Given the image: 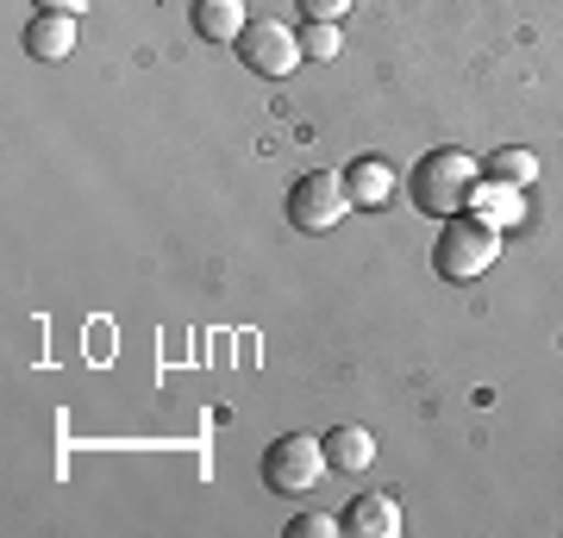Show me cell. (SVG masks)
Masks as SVG:
<instances>
[{"label": "cell", "instance_id": "obj_1", "mask_svg": "<svg viewBox=\"0 0 563 538\" xmlns=\"http://www.w3.org/2000/svg\"><path fill=\"white\" fill-rule=\"evenodd\" d=\"M476 182H483L476 157L457 151V144H439V151H426V157L413 163L407 195H413V207L432 213V220H457L463 207H470V195H476Z\"/></svg>", "mask_w": 563, "mask_h": 538}, {"label": "cell", "instance_id": "obj_2", "mask_svg": "<svg viewBox=\"0 0 563 538\" xmlns=\"http://www.w3.org/2000/svg\"><path fill=\"white\" fill-rule=\"evenodd\" d=\"M501 257V226L476 220V213H457V220H444L439 232V251H432V270L444 282H476L483 270H495Z\"/></svg>", "mask_w": 563, "mask_h": 538}, {"label": "cell", "instance_id": "obj_3", "mask_svg": "<svg viewBox=\"0 0 563 538\" xmlns=\"http://www.w3.org/2000/svg\"><path fill=\"white\" fill-rule=\"evenodd\" d=\"M332 470L325 458V439L313 432H282L269 451H263V482L276 488V495H313V482Z\"/></svg>", "mask_w": 563, "mask_h": 538}, {"label": "cell", "instance_id": "obj_4", "mask_svg": "<svg viewBox=\"0 0 563 538\" xmlns=\"http://www.w3.org/2000/svg\"><path fill=\"white\" fill-rule=\"evenodd\" d=\"M351 207H357V200H351L344 169H307V176L288 188V220H295V232H332Z\"/></svg>", "mask_w": 563, "mask_h": 538}, {"label": "cell", "instance_id": "obj_5", "mask_svg": "<svg viewBox=\"0 0 563 538\" xmlns=\"http://www.w3.org/2000/svg\"><path fill=\"white\" fill-rule=\"evenodd\" d=\"M301 39L288 32L282 20H257V25H244V39H239V63L251 69V76H269V81H282V76H295L301 69Z\"/></svg>", "mask_w": 563, "mask_h": 538}, {"label": "cell", "instance_id": "obj_6", "mask_svg": "<svg viewBox=\"0 0 563 538\" xmlns=\"http://www.w3.org/2000/svg\"><path fill=\"white\" fill-rule=\"evenodd\" d=\"M344 182H351V200L369 207V213L395 207V195H401V169H395L388 157H357L351 169H344Z\"/></svg>", "mask_w": 563, "mask_h": 538}, {"label": "cell", "instance_id": "obj_7", "mask_svg": "<svg viewBox=\"0 0 563 538\" xmlns=\"http://www.w3.org/2000/svg\"><path fill=\"white\" fill-rule=\"evenodd\" d=\"M344 532L351 538H401V501L395 495H363L344 507Z\"/></svg>", "mask_w": 563, "mask_h": 538}, {"label": "cell", "instance_id": "obj_8", "mask_svg": "<svg viewBox=\"0 0 563 538\" xmlns=\"http://www.w3.org/2000/svg\"><path fill=\"white\" fill-rule=\"evenodd\" d=\"M463 213H476V220H488V226H520L526 220V195L514 188V182H476V195H470V207Z\"/></svg>", "mask_w": 563, "mask_h": 538}, {"label": "cell", "instance_id": "obj_9", "mask_svg": "<svg viewBox=\"0 0 563 538\" xmlns=\"http://www.w3.org/2000/svg\"><path fill=\"white\" fill-rule=\"evenodd\" d=\"M25 51L38 63H63L76 51V13H38V20L25 25Z\"/></svg>", "mask_w": 563, "mask_h": 538}, {"label": "cell", "instance_id": "obj_10", "mask_svg": "<svg viewBox=\"0 0 563 538\" xmlns=\"http://www.w3.org/2000/svg\"><path fill=\"white\" fill-rule=\"evenodd\" d=\"M244 0H195V32L207 44H239L244 39Z\"/></svg>", "mask_w": 563, "mask_h": 538}, {"label": "cell", "instance_id": "obj_11", "mask_svg": "<svg viewBox=\"0 0 563 538\" xmlns=\"http://www.w3.org/2000/svg\"><path fill=\"white\" fill-rule=\"evenodd\" d=\"M325 458H332V470H363V463L376 458V439L363 426H332L325 432Z\"/></svg>", "mask_w": 563, "mask_h": 538}, {"label": "cell", "instance_id": "obj_12", "mask_svg": "<svg viewBox=\"0 0 563 538\" xmlns=\"http://www.w3.org/2000/svg\"><path fill=\"white\" fill-rule=\"evenodd\" d=\"M488 176L526 188V182H539V157H532V151H520V144H507V151H495V157H488Z\"/></svg>", "mask_w": 563, "mask_h": 538}, {"label": "cell", "instance_id": "obj_13", "mask_svg": "<svg viewBox=\"0 0 563 538\" xmlns=\"http://www.w3.org/2000/svg\"><path fill=\"white\" fill-rule=\"evenodd\" d=\"M301 51L313 63H332L344 51V32H339V20H307V32H301Z\"/></svg>", "mask_w": 563, "mask_h": 538}, {"label": "cell", "instance_id": "obj_14", "mask_svg": "<svg viewBox=\"0 0 563 538\" xmlns=\"http://www.w3.org/2000/svg\"><path fill=\"white\" fill-rule=\"evenodd\" d=\"M344 532V519L332 514H295L288 519V538H339Z\"/></svg>", "mask_w": 563, "mask_h": 538}, {"label": "cell", "instance_id": "obj_15", "mask_svg": "<svg viewBox=\"0 0 563 538\" xmlns=\"http://www.w3.org/2000/svg\"><path fill=\"white\" fill-rule=\"evenodd\" d=\"M295 7H301L307 20H344V13H351L357 0H295Z\"/></svg>", "mask_w": 563, "mask_h": 538}, {"label": "cell", "instance_id": "obj_16", "mask_svg": "<svg viewBox=\"0 0 563 538\" xmlns=\"http://www.w3.org/2000/svg\"><path fill=\"white\" fill-rule=\"evenodd\" d=\"M81 0H38V13H76Z\"/></svg>", "mask_w": 563, "mask_h": 538}]
</instances>
